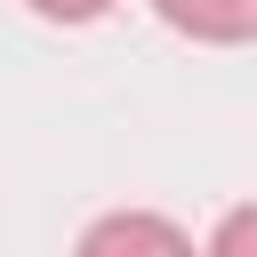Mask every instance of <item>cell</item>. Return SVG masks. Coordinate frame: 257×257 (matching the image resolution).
<instances>
[{
    "mask_svg": "<svg viewBox=\"0 0 257 257\" xmlns=\"http://www.w3.org/2000/svg\"><path fill=\"white\" fill-rule=\"evenodd\" d=\"M72 257H201V249H193V233H185L177 217H161V209H104V217L80 233Z\"/></svg>",
    "mask_w": 257,
    "mask_h": 257,
    "instance_id": "cell-1",
    "label": "cell"
},
{
    "mask_svg": "<svg viewBox=\"0 0 257 257\" xmlns=\"http://www.w3.org/2000/svg\"><path fill=\"white\" fill-rule=\"evenodd\" d=\"M153 16L185 40H209V48L257 40V0H153Z\"/></svg>",
    "mask_w": 257,
    "mask_h": 257,
    "instance_id": "cell-2",
    "label": "cell"
},
{
    "mask_svg": "<svg viewBox=\"0 0 257 257\" xmlns=\"http://www.w3.org/2000/svg\"><path fill=\"white\" fill-rule=\"evenodd\" d=\"M201 257H257V201H241V209H225Z\"/></svg>",
    "mask_w": 257,
    "mask_h": 257,
    "instance_id": "cell-3",
    "label": "cell"
},
{
    "mask_svg": "<svg viewBox=\"0 0 257 257\" xmlns=\"http://www.w3.org/2000/svg\"><path fill=\"white\" fill-rule=\"evenodd\" d=\"M32 16H48V24H96L112 0H24Z\"/></svg>",
    "mask_w": 257,
    "mask_h": 257,
    "instance_id": "cell-4",
    "label": "cell"
}]
</instances>
